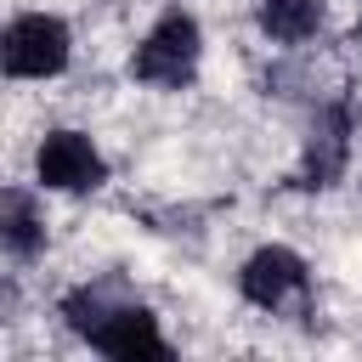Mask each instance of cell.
Wrapping results in <instances>:
<instances>
[{
    "label": "cell",
    "instance_id": "1",
    "mask_svg": "<svg viewBox=\"0 0 362 362\" xmlns=\"http://www.w3.org/2000/svg\"><path fill=\"white\" fill-rule=\"evenodd\" d=\"M57 317L68 322V334H79L90 351L102 356H119V362H136V356H158L170 362L175 345L158 334V317L124 288V277H90L79 288H68L57 300Z\"/></svg>",
    "mask_w": 362,
    "mask_h": 362
},
{
    "label": "cell",
    "instance_id": "2",
    "mask_svg": "<svg viewBox=\"0 0 362 362\" xmlns=\"http://www.w3.org/2000/svg\"><path fill=\"white\" fill-rule=\"evenodd\" d=\"M204 68V28L187 6L158 11V23L130 51V79L147 90H187Z\"/></svg>",
    "mask_w": 362,
    "mask_h": 362
},
{
    "label": "cell",
    "instance_id": "3",
    "mask_svg": "<svg viewBox=\"0 0 362 362\" xmlns=\"http://www.w3.org/2000/svg\"><path fill=\"white\" fill-rule=\"evenodd\" d=\"M351 147H356V113H351V102L345 96L311 102V130H305V147H300V164H294V187L300 192H328L345 175Z\"/></svg>",
    "mask_w": 362,
    "mask_h": 362
},
{
    "label": "cell",
    "instance_id": "4",
    "mask_svg": "<svg viewBox=\"0 0 362 362\" xmlns=\"http://www.w3.org/2000/svg\"><path fill=\"white\" fill-rule=\"evenodd\" d=\"M74 57V34L57 11H17L0 34L6 79H57Z\"/></svg>",
    "mask_w": 362,
    "mask_h": 362
},
{
    "label": "cell",
    "instance_id": "5",
    "mask_svg": "<svg viewBox=\"0 0 362 362\" xmlns=\"http://www.w3.org/2000/svg\"><path fill=\"white\" fill-rule=\"evenodd\" d=\"M238 294L272 317L283 311H311V266L288 249V243H260L243 266H238Z\"/></svg>",
    "mask_w": 362,
    "mask_h": 362
},
{
    "label": "cell",
    "instance_id": "6",
    "mask_svg": "<svg viewBox=\"0 0 362 362\" xmlns=\"http://www.w3.org/2000/svg\"><path fill=\"white\" fill-rule=\"evenodd\" d=\"M34 181H40V192H96L102 181H107V158H102V147L85 136V130H45L40 136V147H34Z\"/></svg>",
    "mask_w": 362,
    "mask_h": 362
},
{
    "label": "cell",
    "instance_id": "7",
    "mask_svg": "<svg viewBox=\"0 0 362 362\" xmlns=\"http://www.w3.org/2000/svg\"><path fill=\"white\" fill-rule=\"evenodd\" d=\"M0 249L11 266H28L45 255V209L28 187H6L0 198Z\"/></svg>",
    "mask_w": 362,
    "mask_h": 362
},
{
    "label": "cell",
    "instance_id": "8",
    "mask_svg": "<svg viewBox=\"0 0 362 362\" xmlns=\"http://www.w3.org/2000/svg\"><path fill=\"white\" fill-rule=\"evenodd\" d=\"M328 23V6L322 0H255V28L272 40V45H305L317 40Z\"/></svg>",
    "mask_w": 362,
    "mask_h": 362
},
{
    "label": "cell",
    "instance_id": "9",
    "mask_svg": "<svg viewBox=\"0 0 362 362\" xmlns=\"http://www.w3.org/2000/svg\"><path fill=\"white\" fill-rule=\"evenodd\" d=\"M356 40H362V17H356Z\"/></svg>",
    "mask_w": 362,
    "mask_h": 362
}]
</instances>
